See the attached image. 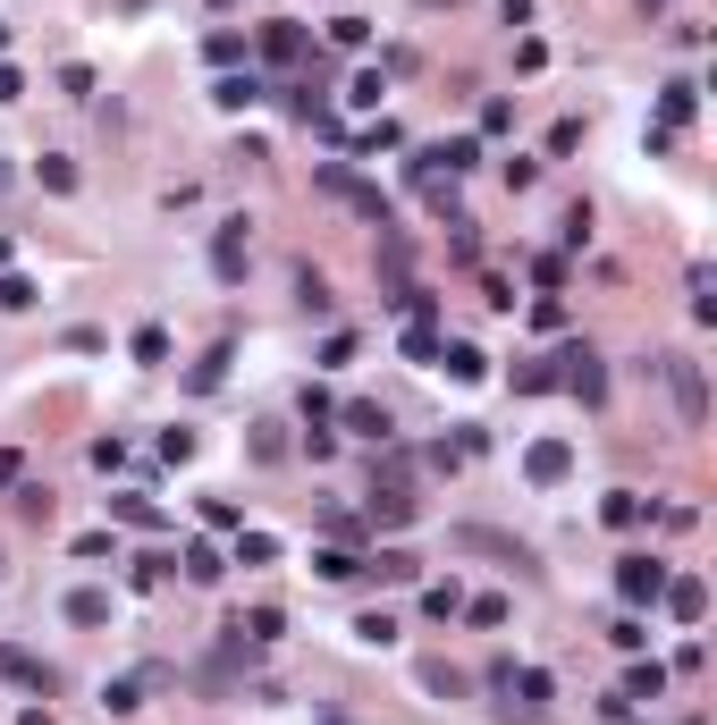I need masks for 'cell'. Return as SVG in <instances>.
Masks as SVG:
<instances>
[{
    "instance_id": "obj_28",
    "label": "cell",
    "mask_w": 717,
    "mask_h": 725,
    "mask_svg": "<svg viewBox=\"0 0 717 725\" xmlns=\"http://www.w3.org/2000/svg\"><path fill=\"white\" fill-rule=\"evenodd\" d=\"M658 692H667V666H633V675H624V700H658Z\"/></svg>"
},
{
    "instance_id": "obj_39",
    "label": "cell",
    "mask_w": 717,
    "mask_h": 725,
    "mask_svg": "<svg viewBox=\"0 0 717 725\" xmlns=\"http://www.w3.org/2000/svg\"><path fill=\"white\" fill-rule=\"evenodd\" d=\"M135 363H169V329H135Z\"/></svg>"
},
{
    "instance_id": "obj_49",
    "label": "cell",
    "mask_w": 717,
    "mask_h": 725,
    "mask_svg": "<svg viewBox=\"0 0 717 725\" xmlns=\"http://www.w3.org/2000/svg\"><path fill=\"white\" fill-rule=\"evenodd\" d=\"M9 178H17V169H9V160H0V194H9Z\"/></svg>"
},
{
    "instance_id": "obj_50",
    "label": "cell",
    "mask_w": 717,
    "mask_h": 725,
    "mask_svg": "<svg viewBox=\"0 0 717 725\" xmlns=\"http://www.w3.org/2000/svg\"><path fill=\"white\" fill-rule=\"evenodd\" d=\"M0 51H9V26H0Z\"/></svg>"
},
{
    "instance_id": "obj_37",
    "label": "cell",
    "mask_w": 717,
    "mask_h": 725,
    "mask_svg": "<svg viewBox=\"0 0 717 725\" xmlns=\"http://www.w3.org/2000/svg\"><path fill=\"white\" fill-rule=\"evenodd\" d=\"M42 186H51V194H76V160H60V153H42Z\"/></svg>"
},
{
    "instance_id": "obj_26",
    "label": "cell",
    "mask_w": 717,
    "mask_h": 725,
    "mask_svg": "<svg viewBox=\"0 0 717 725\" xmlns=\"http://www.w3.org/2000/svg\"><path fill=\"white\" fill-rule=\"evenodd\" d=\"M236 566H279V540L270 532H236Z\"/></svg>"
},
{
    "instance_id": "obj_53",
    "label": "cell",
    "mask_w": 717,
    "mask_h": 725,
    "mask_svg": "<svg viewBox=\"0 0 717 725\" xmlns=\"http://www.w3.org/2000/svg\"><path fill=\"white\" fill-rule=\"evenodd\" d=\"M430 9H439V0H430Z\"/></svg>"
},
{
    "instance_id": "obj_6",
    "label": "cell",
    "mask_w": 717,
    "mask_h": 725,
    "mask_svg": "<svg viewBox=\"0 0 717 725\" xmlns=\"http://www.w3.org/2000/svg\"><path fill=\"white\" fill-rule=\"evenodd\" d=\"M617 591H624V607H651L658 591H667V566H658V557H624V566H617Z\"/></svg>"
},
{
    "instance_id": "obj_51",
    "label": "cell",
    "mask_w": 717,
    "mask_h": 725,
    "mask_svg": "<svg viewBox=\"0 0 717 725\" xmlns=\"http://www.w3.org/2000/svg\"><path fill=\"white\" fill-rule=\"evenodd\" d=\"M651 9H667V0H651Z\"/></svg>"
},
{
    "instance_id": "obj_33",
    "label": "cell",
    "mask_w": 717,
    "mask_h": 725,
    "mask_svg": "<svg viewBox=\"0 0 717 725\" xmlns=\"http://www.w3.org/2000/svg\"><path fill=\"white\" fill-rule=\"evenodd\" d=\"M203 60H211V68H236V60H245V34H211V43H203Z\"/></svg>"
},
{
    "instance_id": "obj_47",
    "label": "cell",
    "mask_w": 717,
    "mask_h": 725,
    "mask_svg": "<svg viewBox=\"0 0 717 725\" xmlns=\"http://www.w3.org/2000/svg\"><path fill=\"white\" fill-rule=\"evenodd\" d=\"M321 725H355V717H347V709H321Z\"/></svg>"
},
{
    "instance_id": "obj_45",
    "label": "cell",
    "mask_w": 717,
    "mask_h": 725,
    "mask_svg": "<svg viewBox=\"0 0 717 725\" xmlns=\"http://www.w3.org/2000/svg\"><path fill=\"white\" fill-rule=\"evenodd\" d=\"M0 101H26V76H17L9 60H0Z\"/></svg>"
},
{
    "instance_id": "obj_14",
    "label": "cell",
    "mask_w": 717,
    "mask_h": 725,
    "mask_svg": "<svg viewBox=\"0 0 717 725\" xmlns=\"http://www.w3.org/2000/svg\"><path fill=\"white\" fill-rule=\"evenodd\" d=\"M110 515H119V523H127V532H161L169 515L153 498H135V490H119V498H110Z\"/></svg>"
},
{
    "instance_id": "obj_16",
    "label": "cell",
    "mask_w": 717,
    "mask_h": 725,
    "mask_svg": "<svg viewBox=\"0 0 717 725\" xmlns=\"http://www.w3.org/2000/svg\"><path fill=\"white\" fill-rule=\"evenodd\" d=\"M397 347H405V363H439L448 338H439V321H405V338H397Z\"/></svg>"
},
{
    "instance_id": "obj_27",
    "label": "cell",
    "mask_w": 717,
    "mask_h": 725,
    "mask_svg": "<svg viewBox=\"0 0 717 725\" xmlns=\"http://www.w3.org/2000/svg\"><path fill=\"white\" fill-rule=\"evenodd\" d=\"M329 43H338V51H363V43H372V26H363L355 9H338V17H329Z\"/></svg>"
},
{
    "instance_id": "obj_41",
    "label": "cell",
    "mask_w": 717,
    "mask_h": 725,
    "mask_svg": "<svg viewBox=\"0 0 717 725\" xmlns=\"http://www.w3.org/2000/svg\"><path fill=\"white\" fill-rule=\"evenodd\" d=\"M464 616H473V625H507V600H498V591H482V600H464Z\"/></svg>"
},
{
    "instance_id": "obj_7",
    "label": "cell",
    "mask_w": 717,
    "mask_h": 725,
    "mask_svg": "<svg viewBox=\"0 0 717 725\" xmlns=\"http://www.w3.org/2000/svg\"><path fill=\"white\" fill-rule=\"evenodd\" d=\"M658 600H667L676 625H701V616H709V582H701V573H667V591H658Z\"/></svg>"
},
{
    "instance_id": "obj_1",
    "label": "cell",
    "mask_w": 717,
    "mask_h": 725,
    "mask_svg": "<svg viewBox=\"0 0 717 725\" xmlns=\"http://www.w3.org/2000/svg\"><path fill=\"white\" fill-rule=\"evenodd\" d=\"M658 372H667V388H676L684 431H701V422H709V379H701V363H692V354H658Z\"/></svg>"
},
{
    "instance_id": "obj_48",
    "label": "cell",
    "mask_w": 717,
    "mask_h": 725,
    "mask_svg": "<svg viewBox=\"0 0 717 725\" xmlns=\"http://www.w3.org/2000/svg\"><path fill=\"white\" fill-rule=\"evenodd\" d=\"M17 725H51V709H26V717H17Z\"/></svg>"
},
{
    "instance_id": "obj_5",
    "label": "cell",
    "mask_w": 717,
    "mask_h": 725,
    "mask_svg": "<svg viewBox=\"0 0 717 725\" xmlns=\"http://www.w3.org/2000/svg\"><path fill=\"white\" fill-rule=\"evenodd\" d=\"M448 548H473V557H507V566H532V548H523V540H507V532H489V523H457V532H448Z\"/></svg>"
},
{
    "instance_id": "obj_15",
    "label": "cell",
    "mask_w": 717,
    "mask_h": 725,
    "mask_svg": "<svg viewBox=\"0 0 717 725\" xmlns=\"http://www.w3.org/2000/svg\"><path fill=\"white\" fill-rule=\"evenodd\" d=\"M211 101H220V110H254V101H262V76H254V68H245V76L229 68V76L211 85Z\"/></svg>"
},
{
    "instance_id": "obj_29",
    "label": "cell",
    "mask_w": 717,
    "mask_h": 725,
    "mask_svg": "<svg viewBox=\"0 0 717 725\" xmlns=\"http://www.w3.org/2000/svg\"><path fill=\"white\" fill-rule=\"evenodd\" d=\"M135 700H144V684H135V675H119V684H101V709H110V717H135Z\"/></svg>"
},
{
    "instance_id": "obj_9",
    "label": "cell",
    "mask_w": 717,
    "mask_h": 725,
    "mask_svg": "<svg viewBox=\"0 0 717 725\" xmlns=\"http://www.w3.org/2000/svg\"><path fill=\"white\" fill-rule=\"evenodd\" d=\"M262 60L295 68V60H304V26H295V17H270V26H262Z\"/></svg>"
},
{
    "instance_id": "obj_43",
    "label": "cell",
    "mask_w": 717,
    "mask_h": 725,
    "mask_svg": "<svg viewBox=\"0 0 717 725\" xmlns=\"http://www.w3.org/2000/svg\"><path fill=\"white\" fill-rule=\"evenodd\" d=\"M220 372H229V347H211V354L195 363V388H220Z\"/></svg>"
},
{
    "instance_id": "obj_46",
    "label": "cell",
    "mask_w": 717,
    "mask_h": 725,
    "mask_svg": "<svg viewBox=\"0 0 717 725\" xmlns=\"http://www.w3.org/2000/svg\"><path fill=\"white\" fill-rule=\"evenodd\" d=\"M17 473H26V464H17V447H0V490H17Z\"/></svg>"
},
{
    "instance_id": "obj_30",
    "label": "cell",
    "mask_w": 717,
    "mask_h": 725,
    "mask_svg": "<svg viewBox=\"0 0 717 725\" xmlns=\"http://www.w3.org/2000/svg\"><path fill=\"white\" fill-rule=\"evenodd\" d=\"M684 287H692V321H717V295H709L717 279H709V262H692V279H684Z\"/></svg>"
},
{
    "instance_id": "obj_4",
    "label": "cell",
    "mask_w": 717,
    "mask_h": 725,
    "mask_svg": "<svg viewBox=\"0 0 717 725\" xmlns=\"http://www.w3.org/2000/svg\"><path fill=\"white\" fill-rule=\"evenodd\" d=\"M566 473H574V447L566 439H532L523 447V481H532V490H557Z\"/></svg>"
},
{
    "instance_id": "obj_12",
    "label": "cell",
    "mask_w": 717,
    "mask_h": 725,
    "mask_svg": "<svg viewBox=\"0 0 717 725\" xmlns=\"http://www.w3.org/2000/svg\"><path fill=\"white\" fill-rule=\"evenodd\" d=\"M642 515H651V498H642V490H608V498H599V523H608V532H633Z\"/></svg>"
},
{
    "instance_id": "obj_25",
    "label": "cell",
    "mask_w": 717,
    "mask_h": 725,
    "mask_svg": "<svg viewBox=\"0 0 717 725\" xmlns=\"http://www.w3.org/2000/svg\"><path fill=\"white\" fill-rule=\"evenodd\" d=\"M295 304H304V313H329V279H321V270H313V262L295 270Z\"/></svg>"
},
{
    "instance_id": "obj_20",
    "label": "cell",
    "mask_w": 717,
    "mask_h": 725,
    "mask_svg": "<svg viewBox=\"0 0 717 725\" xmlns=\"http://www.w3.org/2000/svg\"><path fill=\"white\" fill-rule=\"evenodd\" d=\"M68 625H110V591H94V582L68 591Z\"/></svg>"
},
{
    "instance_id": "obj_23",
    "label": "cell",
    "mask_w": 717,
    "mask_h": 725,
    "mask_svg": "<svg viewBox=\"0 0 717 725\" xmlns=\"http://www.w3.org/2000/svg\"><path fill=\"white\" fill-rule=\"evenodd\" d=\"M439 372H448V379H482L489 354H482V347H439Z\"/></svg>"
},
{
    "instance_id": "obj_35",
    "label": "cell",
    "mask_w": 717,
    "mask_h": 725,
    "mask_svg": "<svg viewBox=\"0 0 717 725\" xmlns=\"http://www.w3.org/2000/svg\"><path fill=\"white\" fill-rule=\"evenodd\" d=\"M423 684H430V692H448V700H464V692H473V684H464L457 666H439V658H430V666H423Z\"/></svg>"
},
{
    "instance_id": "obj_10",
    "label": "cell",
    "mask_w": 717,
    "mask_h": 725,
    "mask_svg": "<svg viewBox=\"0 0 717 725\" xmlns=\"http://www.w3.org/2000/svg\"><path fill=\"white\" fill-rule=\"evenodd\" d=\"M329 422H347L355 439H380V447H389V406H372V397H355V406H338Z\"/></svg>"
},
{
    "instance_id": "obj_40",
    "label": "cell",
    "mask_w": 717,
    "mask_h": 725,
    "mask_svg": "<svg viewBox=\"0 0 717 725\" xmlns=\"http://www.w3.org/2000/svg\"><path fill=\"white\" fill-rule=\"evenodd\" d=\"M515 388H523V397H549V388H557V372H549V363H523V372H515Z\"/></svg>"
},
{
    "instance_id": "obj_38",
    "label": "cell",
    "mask_w": 717,
    "mask_h": 725,
    "mask_svg": "<svg viewBox=\"0 0 717 725\" xmlns=\"http://www.w3.org/2000/svg\"><path fill=\"white\" fill-rule=\"evenodd\" d=\"M288 456V439H279V422H254V464H279Z\"/></svg>"
},
{
    "instance_id": "obj_22",
    "label": "cell",
    "mask_w": 717,
    "mask_h": 725,
    "mask_svg": "<svg viewBox=\"0 0 717 725\" xmlns=\"http://www.w3.org/2000/svg\"><path fill=\"white\" fill-rule=\"evenodd\" d=\"M313 573H321V582H355L363 557H355V548H313Z\"/></svg>"
},
{
    "instance_id": "obj_11",
    "label": "cell",
    "mask_w": 717,
    "mask_h": 725,
    "mask_svg": "<svg viewBox=\"0 0 717 725\" xmlns=\"http://www.w3.org/2000/svg\"><path fill=\"white\" fill-rule=\"evenodd\" d=\"M236 641H245V650H270V641H279V632H288V616H279V607H245V616H236Z\"/></svg>"
},
{
    "instance_id": "obj_19",
    "label": "cell",
    "mask_w": 717,
    "mask_h": 725,
    "mask_svg": "<svg viewBox=\"0 0 717 725\" xmlns=\"http://www.w3.org/2000/svg\"><path fill=\"white\" fill-rule=\"evenodd\" d=\"M658 110H667V135H676V126H692V110H701V85H692V76H676Z\"/></svg>"
},
{
    "instance_id": "obj_3",
    "label": "cell",
    "mask_w": 717,
    "mask_h": 725,
    "mask_svg": "<svg viewBox=\"0 0 717 725\" xmlns=\"http://www.w3.org/2000/svg\"><path fill=\"white\" fill-rule=\"evenodd\" d=\"M321 186L338 194V203H355L363 220H380V228H389V194L372 186V178H355V169H338V160H329V169H321Z\"/></svg>"
},
{
    "instance_id": "obj_8",
    "label": "cell",
    "mask_w": 717,
    "mask_h": 725,
    "mask_svg": "<svg viewBox=\"0 0 717 725\" xmlns=\"http://www.w3.org/2000/svg\"><path fill=\"white\" fill-rule=\"evenodd\" d=\"M245 228L254 220H220V237H211V270H220V279H245V245H254V237H245Z\"/></svg>"
},
{
    "instance_id": "obj_13",
    "label": "cell",
    "mask_w": 717,
    "mask_h": 725,
    "mask_svg": "<svg viewBox=\"0 0 717 725\" xmlns=\"http://www.w3.org/2000/svg\"><path fill=\"white\" fill-rule=\"evenodd\" d=\"M372 523L380 532H405L414 523V490H372Z\"/></svg>"
},
{
    "instance_id": "obj_36",
    "label": "cell",
    "mask_w": 717,
    "mask_h": 725,
    "mask_svg": "<svg viewBox=\"0 0 717 725\" xmlns=\"http://www.w3.org/2000/svg\"><path fill=\"white\" fill-rule=\"evenodd\" d=\"M60 94H68V101H94V68L68 60V68H60Z\"/></svg>"
},
{
    "instance_id": "obj_18",
    "label": "cell",
    "mask_w": 717,
    "mask_h": 725,
    "mask_svg": "<svg viewBox=\"0 0 717 725\" xmlns=\"http://www.w3.org/2000/svg\"><path fill=\"white\" fill-rule=\"evenodd\" d=\"M363 573H380V582H414L423 557H414V548H380V557H363Z\"/></svg>"
},
{
    "instance_id": "obj_32",
    "label": "cell",
    "mask_w": 717,
    "mask_h": 725,
    "mask_svg": "<svg viewBox=\"0 0 717 725\" xmlns=\"http://www.w3.org/2000/svg\"><path fill=\"white\" fill-rule=\"evenodd\" d=\"M355 641H372V650H389V641H397V616H380V607H372V616H355Z\"/></svg>"
},
{
    "instance_id": "obj_2",
    "label": "cell",
    "mask_w": 717,
    "mask_h": 725,
    "mask_svg": "<svg viewBox=\"0 0 717 725\" xmlns=\"http://www.w3.org/2000/svg\"><path fill=\"white\" fill-rule=\"evenodd\" d=\"M557 388H566V397H583V406H599V397H608L599 354H591V347H566V354H557Z\"/></svg>"
},
{
    "instance_id": "obj_24",
    "label": "cell",
    "mask_w": 717,
    "mask_h": 725,
    "mask_svg": "<svg viewBox=\"0 0 717 725\" xmlns=\"http://www.w3.org/2000/svg\"><path fill=\"white\" fill-rule=\"evenodd\" d=\"M220 573H229V557H220L211 540H195V548H186V582H220Z\"/></svg>"
},
{
    "instance_id": "obj_52",
    "label": "cell",
    "mask_w": 717,
    "mask_h": 725,
    "mask_svg": "<svg viewBox=\"0 0 717 725\" xmlns=\"http://www.w3.org/2000/svg\"><path fill=\"white\" fill-rule=\"evenodd\" d=\"M220 9H229V0H220Z\"/></svg>"
},
{
    "instance_id": "obj_21",
    "label": "cell",
    "mask_w": 717,
    "mask_h": 725,
    "mask_svg": "<svg viewBox=\"0 0 717 725\" xmlns=\"http://www.w3.org/2000/svg\"><path fill=\"white\" fill-rule=\"evenodd\" d=\"M423 616H430V625H457V616H464V591H457V582H430V591H423Z\"/></svg>"
},
{
    "instance_id": "obj_31",
    "label": "cell",
    "mask_w": 717,
    "mask_h": 725,
    "mask_svg": "<svg viewBox=\"0 0 717 725\" xmlns=\"http://www.w3.org/2000/svg\"><path fill=\"white\" fill-rule=\"evenodd\" d=\"M380 94H389V76H380V68H363L355 85H347V101H355V110H380Z\"/></svg>"
},
{
    "instance_id": "obj_44",
    "label": "cell",
    "mask_w": 717,
    "mask_h": 725,
    "mask_svg": "<svg viewBox=\"0 0 717 725\" xmlns=\"http://www.w3.org/2000/svg\"><path fill=\"white\" fill-rule=\"evenodd\" d=\"M608 641H617V650H642L651 632H642V616H617V625H608Z\"/></svg>"
},
{
    "instance_id": "obj_17",
    "label": "cell",
    "mask_w": 717,
    "mask_h": 725,
    "mask_svg": "<svg viewBox=\"0 0 717 725\" xmlns=\"http://www.w3.org/2000/svg\"><path fill=\"white\" fill-rule=\"evenodd\" d=\"M0 675H9V684H26V692H51V666L26 658V650H0Z\"/></svg>"
},
{
    "instance_id": "obj_34",
    "label": "cell",
    "mask_w": 717,
    "mask_h": 725,
    "mask_svg": "<svg viewBox=\"0 0 717 725\" xmlns=\"http://www.w3.org/2000/svg\"><path fill=\"white\" fill-rule=\"evenodd\" d=\"M34 304V279H17V270H0V313H26Z\"/></svg>"
},
{
    "instance_id": "obj_42",
    "label": "cell",
    "mask_w": 717,
    "mask_h": 725,
    "mask_svg": "<svg viewBox=\"0 0 717 725\" xmlns=\"http://www.w3.org/2000/svg\"><path fill=\"white\" fill-rule=\"evenodd\" d=\"M515 126V101H482V135H507Z\"/></svg>"
}]
</instances>
